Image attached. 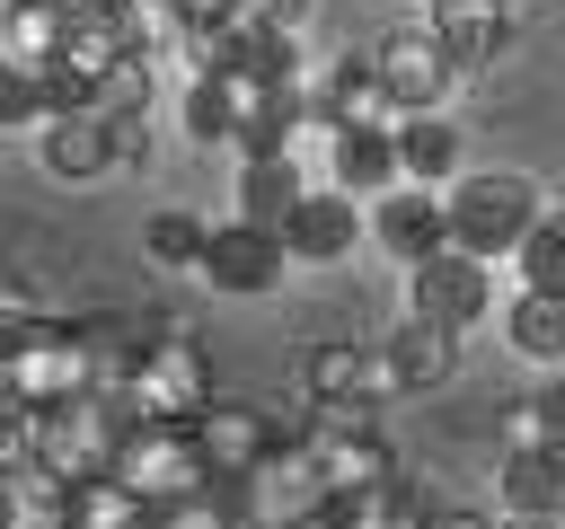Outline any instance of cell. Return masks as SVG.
<instances>
[{
  "mask_svg": "<svg viewBox=\"0 0 565 529\" xmlns=\"http://www.w3.org/2000/svg\"><path fill=\"white\" fill-rule=\"evenodd\" d=\"M441 194H450V247H468V256H486V264L512 256V247L530 238V220L547 212L521 168H477V176H450Z\"/></svg>",
  "mask_w": 565,
  "mask_h": 529,
  "instance_id": "1",
  "label": "cell"
},
{
  "mask_svg": "<svg viewBox=\"0 0 565 529\" xmlns=\"http://www.w3.org/2000/svg\"><path fill=\"white\" fill-rule=\"evenodd\" d=\"M115 476L141 503H177V494L212 485V458H203V432L185 414H132L124 441H115Z\"/></svg>",
  "mask_w": 565,
  "mask_h": 529,
  "instance_id": "2",
  "label": "cell"
},
{
  "mask_svg": "<svg viewBox=\"0 0 565 529\" xmlns=\"http://www.w3.org/2000/svg\"><path fill=\"white\" fill-rule=\"evenodd\" d=\"M124 406L132 414H185L194 423L212 406V353L185 326H150L141 353H132V370H124Z\"/></svg>",
  "mask_w": 565,
  "mask_h": 529,
  "instance_id": "3",
  "label": "cell"
},
{
  "mask_svg": "<svg viewBox=\"0 0 565 529\" xmlns=\"http://www.w3.org/2000/svg\"><path fill=\"white\" fill-rule=\"evenodd\" d=\"M9 388L26 397V406H62V397H79V388H97V370H88V335L71 326V317H26V326H9Z\"/></svg>",
  "mask_w": 565,
  "mask_h": 529,
  "instance_id": "4",
  "label": "cell"
},
{
  "mask_svg": "<svg viewBox=\"0 0 565 529\" xmlns=\"http://www.w3.org/2000/svg\"><path fill=\"white\" fill-rule=\"evenodd\" d=\"M406 309H415V317H433V326H450V335L486 326V309H494V273H486V256L441 247V256L406 264Z\"/></svg>",
  "mask_w": 565,
  "mask_h": 529,
  "instance_id": "5",
  "label": "cell"
},
{
  "mask_svg": "<svg viewBox=\"0 0 565 529\" xmlns=\"http://www.w3.org/2000/svg\"><path fill=\"white\" fill-rule=\"evenodd\" d=\"M282 264H291V247H282V229L274 220H221L212 238H203V282L212 291H238V300H256V291H274L282 282Z\"/></svg>",
  "mask_w": 565,
  "mask_h": 529,
  "instance_id": "6",
  "label": "cell"
},
{
  "mask_svg": "<svg viewBox=\"0 0 565 529\" xmlns=\"http://www.w3.org/2000/svg\"><path fill=\"white\" fill-rule=\"evenodd\" d=\"M380 79L397 88V106L406 115H424V106H441V88L459 79V62H450V35L424 18V26H397V35H380Z\"/></svg>",
  "mask_w": 565,
  "mask_h": 529,
  "instance_id": "7",
  "label": "cell"
},
{
  "mask_svg": "<svg viewBox=\"0 0 565 529\" xmlns=\"http://www.w3.org/2000/svg\"><path fill=\"white\" fill-rule=\"evenodd\" d=\"M194 432H203L212 476H230V485H247V476L282 450V423H274L265 406H238V397H212V406L194 414Z\"/></svg>",
  "mask_w": 565,
  "mask_h": 529,
  "instance_id": "8",
  "label": "cell"
},
{
  "mask_svg": "<svg viewBox=\"0 0 565 529\" xmlns=\"http://www.w3.org/2000/svg\"><path fill=\"white\" fill-rule=\"evenodd\" d=\"M238 494H247V511H256V520H282V511H318V503H335L327 458H318V441H300V432H282V450H274Z\"/></svg>",
  "mask_w": 565,
  "mask_h": 529,
  "instance_id": "9",
  "label": "cell"
},
{
  "mask_svg": "<svg viewBox=\"0 0 565 529\" xmlns=\"http://www.w3.org/2000/svg\"><path fill=\"white\" fill-rule=\"evenodd\" d=\"M35 159H44V176H62V185H88V176L124 168V159H115V115H106V106H62V115L35 132Z\"/></svg>",
  "mask_w": 565,
  "mask_h": 529,
  "instance_id": "10",
  "label": "cell"
},
{
  "mask_svg": "<svg viewBox=\"0 0 565 529\" xmlns=\"http://www.w3.org/2000/svg\"><path fill=\"white\" fill-rule=\"evenodd\" d=\"M371 238H380L397 264L441 256V247H450V194H441V185H397V194H380V203H371Z\"/></svg>",
  "mask_w": 565,
  "mask_h": 529,
  "instance_id": "11",
  "label": "cell"
},
{
  "mask_svg": "<svg viewBox=\"0 0 565 529\" xmlns=\"http://www.w3.org/2000/svg\"><path fill=\"white\" fill-rule=\"evenodd\" d=\"M362 229H371V220H362V194L327 185V194H300V203H291L282 247H291V264H344Z\"/></svg>",
  "mask_w": 565,
  "mask_h": 529,
  "instance_id": "12",
  "label": "cell"
},
{
  "mask_svg": "<svg viewBox=\"0 0 565 529\" xmlns=\"http://www.w3.org/2000/svg\"><path fill=\"white\" fill-rule=\"evenodd\" d=\"M521 9L530 0H433V26L450 35V62L459 71H494L521 35Z\"/></svg>",
  "mask_w": 565,
  "mask_h": 529,
  "instance_id": "13",
  "label": "cell"
},
{
  "mask_svg": "<svg viewBox=\"0 0 565 529\" xmlns=\"http://www.w3.org/2000/svg\"><path fill=\"white\" fill-rule=\"evenodd\" d=\"M327 168H335V185H344V194H362V203L397 194V185H406L397 123H335V141H327Z\"/></svg>",
  "mask_w": 565,
  "mask_h": 529,
  "instance_id": "14",
  "label": "cell"
},
{
  "mask_svg": "<svg viewBox=\"0 0 565 529\" xmlns=\"http://www.w3.org/2000/svg\"><path fill=\"white\" fill-rule=\"evenodd\" d=\"M450 353H459V335L406 309V326L380 335V388H388V397H424V388L450 379Z\"/></svg>",
  "mask_w": 565,
  "mask_h": 529,
  "instance_id": "15",
  "label": "cell"
},
{
  "mask_svg": "<svg viewBox=\"0 0 565 529\" xmlns=\"http://www.w3.org/2000/svg\"><path fill=\"white\" fill-rule=\"evenodd\" d=\"M318 115H327V132H335V123H397L406 106H397V88L380 79V62L362 53V62H335V71L318 79Z\"/></svg>",
  "mask_w": 565,
  "mask_h": 529,
  "instance_id": "16",
  "label": "cell"
},
{
  "mask_svg": "<svg viewBox=\"0 0 565 529\" xmlns=\"http://www.w3.org/2000/svg\"><path fill=\"white\" fill-rule=\"evenodd\" d=\"M494 494L521 520H565V450H503Z\"/></svg>",
  "mask_w": 565,
  "mask_h": 529,
  "instance_id": "17",
  "label": "cell"
},
{
  "mask_svg": "<svg viewBox=\"0 0 565 529\" xmlns=\"http://www.w3.org/2000/svg\"><path fill=\"white\" fill-rule=\"evenodd\" d=\"M300 397H371L380 388V353H362L353 335H327V344H309L300 353Z\"/></svg>",
  "mask_w": 565,
  "mask_h": 529,
  "instance_id": "18",
  "label": "cell"
},
{
  "mask_svg": "<svg viewBox=\"0 0 565 529\" xmlns=\"http://www.w3.org/2000/svg\"><path fill=\"white\" fill-rule=\"evenodd\" d=\"M62 529H150V503H141L115 467H97V476H71V494H62Z\"/></svg>",
  "mask_w": 565,
  "mask_h": 529,
  "instance_id": "19",
  "label": "cell"
},
{
  "mask_svg": "<svg viewBox=\"0 0 565 529\" xmlns=\"http://www.w3.org/2000/svg\"><path fill=\"white\" fill-rule=\"evenodd\" d=\"M335 511H344V529H433L441 520V503L415 476H380L371 494H335Z\"/></svg>",
  "mask_w": 565,
  "mask_h": 529,
  "instance_id": "20",
  "label": "cell"
},
{
  "mask_svg": "<svg viewBox=\"0 0 565 529\" xmlns=\"http://www.w3.org/2000/svg\"><path fill=\"white\" fill-rule=\"evenodd\" d=\"M62 115V88H53V62H26V53H0V132H44Z\"/></svg>",
  "mask_w": 565,
  "mask_h": 529,
  "instance_id": "21",
  "label": "cell"
},
{
  "mask_svg": "<svg viewBox=\"0 0 565 529\" xmlns=\"http://www.w3.org/2000/svg\"><path fill=\"white\" fill-rule=\"evenodd\" d=\"M503 335H512L521 361L565 370V291H530V282H521V300L503 309Z\"/></svg>",
  "mask_w": 565,
  "mask_h": 529,
  "instance_id": "22",
  "label": "cell"
},
{
  "mask_svg": "<svg viewBox=\"0 0 565 529\" xmlns=\"http://www.w3.org/2000/svg\"><path fill=\"white\" fill-rule=\"evenodd\" d=\"M309 185H300V168H291V150H247L238 159V212L247 220H291V203H300Z\"/></svg>",
  "mask_w": 565,
  "mask_h": 529,
  "instance_id": "23",
  "label": "cell"
},
{
  "mask_svg": "<svg viewBox=\"0 0 565 529\" xmlns=\"http://www.w3.org/2000/svg\"><path fill=\"white\" fill-rule=\"evenodd\" d=\"M397 159H406V185H450L459 176V123H441L433 106L397 115Z\"/></svg>",
  "mask_w": 565,
  "mask_h": 529,
  "instance_id": "24",
  "label": "cell"
},
{
  "mask_svg": "<svg viewBox=\"0 0 565 529\" xmlns=\"http://www.w3.org/2000/svg\"><path fill=\"white\" fill-rule=\"evenodd\" d=\"M318 458H327V485H335V494H371L380 476H397V450L380 441V423H362V432H335V441H318Z\"/></svg>",
  "mask_w": 565,
  "mask_h": 529,
  "instance_id": "25",
  "label": "cell"
},
{
  "mask_svg": "<svg viewBox=\"0 0 565 529\" xmlns=\"http://www.w3.org/2000/svg\"><path fill=\"white\" fill-rule=\"evenodd\" d=\"M71 0H9L0 9V53H26V62H53L71 44Z\"/></svg>",
  "mask_w": 565,
  "mask_h": 529,
  "instance_id": "26",
  "label": "cell"
},
{
  "mask_svg": "<svg viewBox=\"0 0 565 529\" xmlns=\"http://www.w3.org/2000/svg\"><path fill=\"white\" fill-rule=\"evenodd\" d=\"M177 123H185V141H194V150H221V141L238 132V115H230V88H221L212 71H194V79H185V106H177Z\"/></svg>",
  "mask_w": 565,
  "mask_h": 529,
  "instance_id": "27",
  "label": "cell"
},
{
  "mask_svg": "<svg viewBox=\"0 0 565 529\" xmlns=\"http://www.w3.org/2000/svg\"><path fill=\"white\" fill-rule=\"evenodd\" d=\"M512 264H521L530 291H565V212H539L530 238L512 247Z\"/></svg>",
  "mask_w": 565,
  "mask_h": 529,
  "instance_id": "28",
  "label": "cell"
},
{
  "mask_svg": "<svg viewBox=\"0 0 565 529\" xmlns=\"http://www.w3.org/2000/svg\"><path fill=\"white\" fill-rule=\"evenodd\" d=\"M203 220H185V212H159L150 229H141V256L150 264H168V273H203Z\"/></svg>",
  "mask_w": 565,
  "mask_h": 529,
  "instance_id": "29",
  "label": "cell"
},
{
  "mask_svg": "<svg viewBox=\"0 0 565 529\" xmlns=\"http://www.w3.org/2000/svg\"><path fill=\"white\" fill-rule=\"evenodd\" d=\"M79 335H88V370H97V388H124V370H132V353H141V335L124 326V317H79Z\"/></svg>",
  "mask_w": 565,
  "mask_h": 529,
  "instance_id": "30",
  "label": "cell"
},
{
  "mask_svg": "<svg viewBox=\"0 0 565 529\" xmlns=\"http://www.w3.org/2000/svg\"><path fill=\"white\" fill-rule=\"evenodd\" d=\"M106 115H115V159H124V168H141V159H150V132H141V106H106Z\"/></svg>",
  "mask_w": 565,
  "mask_h": 529,
  "instance_id": "31",
  "label": "cell"
},
{
  "mask_svg": "<svg viewBox=\"0 0 565 529\" xmlns=\"http://www.w3.org/2000/svg\"><path fill=\"white\" fill-rule=\"evenodd\" d=\"M26 317H35V291H26L18 273H0V335H9V326H26Z\"/></svg>",
  "mask_w": 565,
  "mask_h": 529,
  "instance_id": "32",
  "label": "cell"
},
{
  "mask_svg": "<svg viewBox=\"0 0 565 529\" xmlns=\"http://www.w3.org/2000/svg\"><path fill=\"white\" fill-rule=\"evenodd\" d=\"M256 529H344V511H335V503H318V511H282V520H256Z\"/></svg>",
  "mask_w": 565,
  "mask_h": 529,
  "instance_id": "33",
  "label": "cell"
},
{
  "mask_svg": "<svg viewBox=\"0 0 565 529\" xmlns=\"http://www.w3.org/2000/svg\"><path fill=\"white\" fill-rule=\"evenodd\" d=\"M0 529H26V494H18V476H0Z\"/></svg>",
  "mask_w": 565,
  "mask_h": 529,
  "instance_id": "34",
  "label": "cell"
},
{
  "mask_svg": "<svg viewBox=\"0 0 565 529\" xmlns=\"http://www.w3.org/2000/svg\"><path fill=\"white\" fill-rule=\"evenodd\" d=\"M433 529H503V520H486V511H441Z\"/></svg>",
  "mask_w": 565,
  "mask_h": 529,
  "instance_id": "35",
  "label": "cell"
},
{
  "mask_svg": "<svg viewBox=\"0 0 565 529\" xmlns=\"http://www.w3.org/2000/svg\"><path fill=\"white\" fill-rule=\"evenodd\" d=\"M503 529H565V520H521V511H503Z\"/></svg>",
  "mask_w": 565,
  "mask_h": 529,
  "instance_id": "36",
  "label": "cell"
},
{
  "mask_svg": "<svg viewBox=\"0 0 565 529\" xmlns=\"http://www.w3.org/2000/svg\"><path fill=\"white\" fill-rule=\"evenodd\" d=\"M0 388H9V335H0Z\"/></svg>",
  "mask_w": 565,
  "mask_h": 529,
  "instance_id": "37",
  "label": "cell"
},
{
  "mask_svg": "<svg viewBox=\"0 0 565 529\" xmlns=\"http://www.w3.org/2000/svg\"><path fill=\"white\" fill-rule=\"evenodd\" d=\"M0 9H9V0H0Z\"/></svg>",
  "mask_w": 565,
  "mask_h": 529,
  "instance_id": "38",
  "label": "cell"
}]
</instances>
